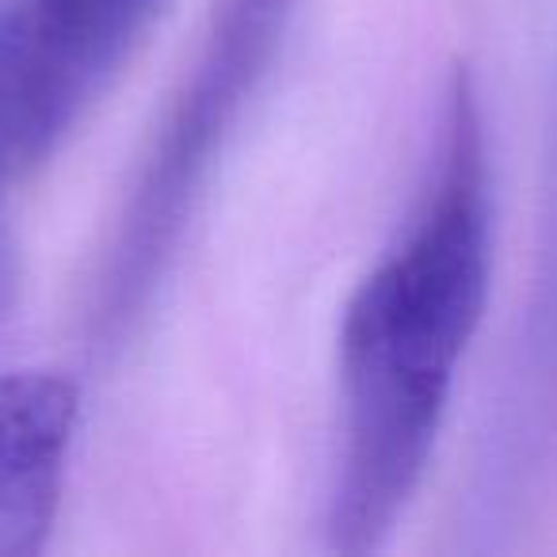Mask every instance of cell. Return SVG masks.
<instances>
[{
	"mask_svg": "<svg viewBox=\"0 0 557 557\" xmlns=\"http://www.w3.org/2000/svg\"><path fill=\"white\" fill-rule=\"evenodd\" d=\"M488 271L485 134L470 77L458 73L435 187L344 310V447L329 508L336 554L379 549L424 481L458 363L485 313Z\"/></svg>",
	"mask_w": 557,
	"mask_h": 557,
	"instance_id": "1",
	"label": "cell"
},
{
	"mask_svg": "<svg viewBox=\"0 0 557 557\" xmlns=\"http://www.w3.org/2000/svg\"><path fill=\"white\" fill-rule=\"evenodd\" d=\"M164 0H0V207L39 172L141 47ZM0 230V278H4Z\"/></svg>",
	"mask_w": 557,
	"mask_h": 557,
	"instance_id": "2",
	"label": "cell"
},
{
	"mask_svg": "<svg viewBox=\"0 0 557 557\" xmlns=\"http://www.w3.org/2000/svg\"><path fill=\"white\" fill-rule=\"evenodd\" d=\"M283 12H287V0H230L225 4V16L210 39L207 58L199 62L191 88L184 92L169 131H164L161 153L153 157L146 184L134 199L123 248L115 256V283H111V298L119 302L115 310H126L138 287H146L149 271L176 233L180 210L202 180L214 141L233 123L240 96L252 85V73L260 70L275 42Z\"/></svg>",
	"mask_w": 557,
	"mask_h": 557,
	"instance_id": "3",
	"label": "cell"
},
{
	"mask_svg": "<svg viewBox=\"0 0 557 557\" xmlns=\"http://www.w3.org/2000/svg\"><path fill=\"white\" fill-rule=\"evenodd\" d=\"M77 420L81 389L62 371L0 374V557L47 549Z\"/></svg>",
	"mask_w": 557,
	"mask_h": 557,
	"instance_id": "4",
	"label": "cell"
}]
</instances>
